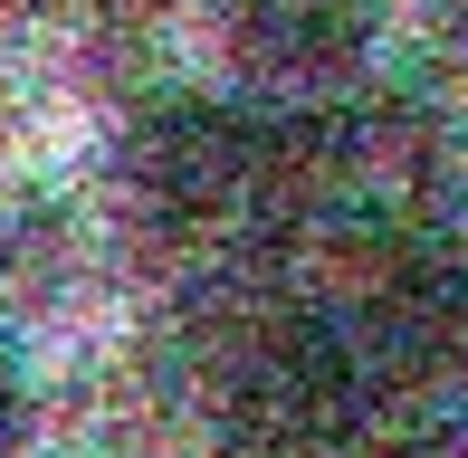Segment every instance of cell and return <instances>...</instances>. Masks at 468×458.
<instances>
[{
	"label": "cell",
	"mask_w": 468,
	"mask_h": 458,
	"mask_svg": "<svg viewBox=\"0 0 468 458\" xmlns=\"http://www.w3.org/2000/svg\"><path fill=\"white\" fill-rule=\"evenodd\" d=\"M220 38L259 87H345L382 38V0H229Z\"/></svg>",
	"instance_id": "4"
},
{
	"label": "cell",
	"mask_w": 468,
	"mask_h": 458,
	"mask_svg": "<svg viewBox=\"0 0 468 458\" xmlns=\"http://www.w3.org/2000/svg\"><path fill=\"white\" fill-rule=\"evenodd\" d=\"M450 29H459V48H468V0H450Z\"/></svg>",
	"instance_id": "7"
},
{
	"label": "cell",
	"mask_w": 468,
	"mask_h": 458,
	"mask_svg": "<svg viewBox=\"0 0 468 458\" xmlns=\"http://www.w3.org/2000/svg\"><path fill=\"white\" fill-rule=\"evenodd\" d=\"M268 153L278 134H259L239 106H210V96H173L134 124L124 143V201L163 229V239H210L220 220H239L268 192Z\"/></svg>",
	"instance_id": "1"
},
{
	"label": "cell",
	"mask_w": 468,
	"mask_h": 458,
	"mask_svg": "<svg viewBox=\"0 0 468 458\" xmlns=\"http://www.w3.org/2000/svg\"><path fill=\"white\" fill-rule=\"evenodd\" d=\"M19 449V372H10V353H0V458Z\"/></svg>",
	"instance_id": "6"
},
{
	"label": "cell",
	"mask_w": 468,
	"mask_h": 458,
	"mask_svg": "<svg viewBox=\"0 0 468 458\" xmlns=\"http://www.w3.org/2000/svg\"><path fill=\"white\" fill-rule=\"evenodd\" d=\"M382 458H468V430H431V440H401V449H382Z\"/></svg>",
	"instance_id": "5"
},
{
	"label": "cell",
	"mask_w": 468,
	"mask_h": 458,
	"mask_svg": "<svg viewBox=\"0 0 468 458\" xmlns=\"http://www.w3.org/2000/svg\"><path fill=\"white\" fill-rule=\"evenodd\" d=\"M364 353L401 382L468 372V258L440 239H392L364 267Z\"/></svg>",
	"instance_id": "3"
},
{
	"label": "cell",
	"mask_w": 468,
	"mask_h": 458,
	"mask_svg": "<svg viewBox=\"0 0 468 458\" xmlns=\"http://www.w3.org/2000/svg\"><path fill=\"white\" fill-rule=\"evenodd\" d=\"M354 401H364V353H354L335 325H268V335L239 344L229 363V430L249 449H325L345 440Z\"/></svg>",
	"instance_id": "2"
}]
</instances>
